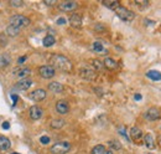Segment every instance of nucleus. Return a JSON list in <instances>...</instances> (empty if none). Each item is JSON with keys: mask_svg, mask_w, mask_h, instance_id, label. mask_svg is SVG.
<instances>
[{"mask_svg": "<svg viewBox=\"0 0 161 154\" xmlns=\"http://www.w3.org/2000/svg\"><path fill=\"white\" fill-rule=\"evenodd\" d=\"M51 62H52V67L55 70L58 68L63 72H71L73 70L72 62L70 61V58H67L63 55H53L51 58Z\"/></svg>", "mask_w": 161, "mask_h": 154, "instance_id": "1", "label": "nucleus"}, {"mask_svg": "<svg viewBox=\"0 0 161 154\" xmlns=\"http://www.w3.org/2000/svg\"><path fill=\"white\" fill-rule=\"evenodd\" d=\"M115 14L118 15V17H119L120 20L126 21V22H130V21H133V20L135 19V14H134L131 10H129L128 7L122 6V5L115 10Z\"/></svg>", "mask_w": 161, "mask_h": 154, "instance_id": "2", "label": "nucleus"}, {"mask_svg": "<svg viewBox=\"0 0 161 154\" xmlns=\"http://www.w3.org/2000/svg\"><path fill=\"white\" fill-rule=\"evenodd\" d=\"M10 25L15 26V27H25L27 25H30V19L25 15H20V14H16V15H12L10 17Z\"/></svg>", "mask_w": 161, "mask_h": 154, "instance_id": "3", "label": "nucleus"}, {"mask_svg": "<svg viewBox=\"0 0 161 154\" xmlns=\"http://www.w3.org/2000/svg\"><path fill=\"white\" fill-rule=\"evenodd\" d=\"M71 147L70 142H57L50 148V152L52 154H66L71 151Z\"/></svg>", "mask_w": 161, "mask_h": 154, "instance_id": "4", "label": "nucleus"}, {"mask_svg": "<svg viewBox=\"0 0 161 154\" xmlns=\"http://www.w3.org/2000/svg\"><path fill=\"white\" fill-rule=\"evenodd\" d=\"M56 73V70L51 65H44L39 67V75L42 78H52Z\"/></svg>", "mask_w": 161, "mask_h": 154, "instance_id": "5", "label": "nucleus"}, {"mask_svg": "<svg viewBox=\"0 0 161 154\" xmlns=\"http://www.w3.org/2000/svg\"><path fill=\"white\" fill-rule=\"evenodd\" d=\"M46 96H47V92H46L44 88H37V90L32 91V92L29 95V97H30L32 101H35V102H41V101H44V100L46 98Z\"/></svg>", "mask_w": 161, "mask_h": 154, "instance_id": "6", "label": "nucleus"}, {"mask_svg": "<svg viewBox=\"0 0 161 154\" xmlns=\"http://www.w3.org/2000/svg\"><path fill=\"white\" fill-rule=\"evenodd\" d=\"M160 117H161L160 110L156 108V107L149 108V110L146 111V113H145V118H146L148 121H150V122H155V121L160 119Z\"/></svg>", "mask_w": 161, "mask_h": 154, "instance_id": "7", "label": "nucleus"}, {"mask_svg": "<svg viewBox=\"0 0 161 154\" xmlns=\"http://www.w3.org/2000/svg\"><path fill=\"white\" fill-rule=\"evenodd\" d=\"M78 7V4L76 1H62L58 4V9L61 11H75Z\"/></svg>", "mask_w": 161, "mask_h": 154, "instance_id": "8", "label": "nucleus"}, {"mask_svg": "<svg viewBox=\"0 0 161 154\" xmlns=\"http://www.w3.org/2000/svg\"><path fill=\"white\" fill-rule=\"evenodd\" d=\"M31 85H32V80L26 77V78H21L20 81H17L15 85V88L19 91H26L31 87Z\"/></svg>", "mask_w": 161, "mask_h": 154, "instance_id": "9", "label": "nucleus"}, {"mask_svg": "<svg viewBox=\"0 0 161 154\" xmlns=\"http://www.w3.org/2000/svg\"><path fill=\"white\" fill-rule=\"evenodd\" d=\"M56 112L60 114H67L70 112V105L65 100H60L56 103Z\"/></svg>", "mask_w": 161, "mask_h": 154, "instance_id": "10", "label": "nucleus"}, {"mask_svg": "<svg viewBox=\"0 0 161 154\" xmlns=\"http://www.w3.org/2000/svg\"><path fill=\"white\" fill-rule=\"evenodd\" d=\"M29 114H30V118L32 121H37V119H40L42 117L44 110L41 107H39V106H32L30 108V111H29Z\"/></svg>", "mask_w": 161, "mask_h": 154, "instance_id": "11", "label": "nucleus"}, {"mask_svg": "<svg viewBox=\"0 0 161 154\" xmlns=\"http://www.w3.org/2000/svg\"><path fill=\"white\" fill-rule=\"evenodd\" d=\"M14 75L17 76V77H20V80H21V78H26V77H29V76L31 75V70H30L29 67L17 68V70L14 71Z\"/></svg>", "mask_w": 161, "mask_h": 154, "instance_id": "12", "label": "nucleus"}, {"mask_svg": "<svg viewBox=\"0 0 161 154\" xmlns=\"http://www.w3.org/2000/svg\"><path fill=\"white\" fill-rule=\"evenodd\" d=\"M82 16H80V14H72L71 15V17H70V24L73 26V27H76V29H78L82 26Z\"/></svg>", "mask_w": 161, "mask_h": 154, "instance_id": "13", "label": "nucleus"}, {"mask_svg": "<svg viewBox=\"0 0 161 154\" xmlns=\"http://www.w3.org/2000/svg\"><path fill=\"white\" fill-rule=\"evenodd\" d=\"M63 90H65V87L60 82H55L53 81V82H51L48 85V91H51L53 93H61V92H63Z\"/></svg>", "mask_w": 161, "mask_h": 154, "instance_id": "14", "label": "nucleus"}, {"mask_svg": "<svg viewBox=\"0 0 161 154\" xmlns=\"http://www.w3.org/2000/svg\"><path fill=\"white\" fill-rule=\"evenodd\" d=\"M103 66L107 67L108 70H115L118 67V63L114 58H110V57H105L104 61H103Z\"/></svg>", "mask_w": 161, "mask_h": 154, "instance_id": "15", "label": "nucleus"}, {"mask_svg": "<svg viewBox=\"0 0 161 154\" xmlns=\"http://www.w3.org/2000/svg\"><path fill=\"white\" fill-rule=\"evenodd\" d=\"M11 147V142L7 137L0 136V151H7Z\"/></svg>", "mask_w": 161, "mask_h": 154, "instance_id": "16", "label": "nucleus"}, {"mask_svg": "<svg viewBox=\"0 0 161 154\" xmlns=\"http://www.w3.org/2000/svg\"><path fill=\"white\" fill-rule=\"evenodd\" d=\"M144 143H145V146L149 148V149H154L155 148V139H154V137H153V134H150V133H148L145 137H144Z\"/></svg>", "mask_w": 161, "mask_h": 154, "instance_id": "17", "label": "nucleus"}, {"mask_svg": "<svg viewBox=\"0 0 161 154\" xmlns=\"http://www.w3.org/2000/svg\"><path fill=\"white\" fill-rule=\"evenodd\" d=\"M146 77L150 78L151 81H160L161 80V72L160 71H156V70H150L146 72Z\"/></svg>", "mask_w": 161, "mask_h": 154, "instance_id": "18", "label": "nucleus"}, {"mask_svg": "<svg viewBox=\"0 0 161 154\" xmlns=\"http://www.w3.org/2000/svg\"><path fill=\"white\" fill-rule=\"evenodd\" d=\"M80 76L83 77V78H85V80H93L94 77H95V72L93 71V70H90V68H83L82 71H80Z\"/></svg>", "mask_w": 161, "mask_h": 154, "instance_id": "19", "label": "nucleus"}, {"mask_svg": "<svg viewBox=\"0 0 161 154\" xmlns=\"http://www.w3.org/2000/svg\"><path fill=\"white\" fill-rule=\"evenodd\" d=\"M103 5L107 6V7L110 9V10H114V11L120 6L119 1H117V0H104V1H103Z\"/></svg>", "mask_w": 161, "mask_h": 154, "instance_id": "20", "label": "nucleus"}, {"mask_svg": "<svg viewBox=\"0 0 161 154\" xmlns=\"http://www.w3.org/2000/svg\"><path fill=\"white\" fill-rule=\"evenodd\" d=\"M130 137H131L134 141H138V139H140V138L143 137V131H141L140 128H138V127H133V128L130 129Z\"/></svg>", "mask_w": 161, "mask_h": 154, "instance_id": "21", "label": "nucleus"}, {"mask_svg": "<svg viewBox=\"0 0 161 154\" xmlns=\"http://www.w3.org/2000/svg\"><path fill=\"white\" fill-rule=\"evenodd\" d=\"M55 42H56V39H55V36H52V35H47V36H45L44 40H42V44H44L45 47H51V46L55 45Z\"/></svg>", "mask_w": 161, "mask_h": 154, "instance_id": "22", "label": "nucleus"}, {"mask_svg": "<svg viewBox=\"0 0 161 154\" xmlns=\"http://www.w3.org/2000/svg\"><path fill=\"white\" fill-rule=\"evenodd\" d=\"M19 34H20V29H19V27H15V26H12V25H9V26L6 27V35H7V36L15 37V36H17Z\"/></svg>", "mask_w": 161, "mask_h": 154, "instance_id": "23", "label": "nucleus"}, {"mask_svg": "<svg viewBox=\"0 0 161 154\" xmlns=\"http://www.w3.org/2000/svg\"><path fill=\"white\" fill-rule=\"evenodd\" d=\"M10 62H11V58L9 55H6V54L0 55V67H5V66L10 65Z\"/></svg>", "mask_w": 161, "mask_h": 154, "instance_id": "24", "label": "nucleus"}, {"mask_svg": "<svg viewBox=\"0 0 161 154\" xmlns=\"http://www.w3.org/2000/svg\"><path fill=\"white\" fill-rule=\"evenodd\" d=\"M63 126H65V119H61V118L53 119L51 122V128H53V129H61Z\"/></svg>", "mask_w": 161, "mask_h": 154, "instance_id": "25", "label": "nucleus"}, {"mask_svg": "<svg viewBox=\"0 0 161 154\" xmlns=\"http://www.w3.org/2000/svg\"><path fill=\"white\" fill-rule=\"evenodd\" d=\"M104 152H105V147L103 144H98L92 149L90 154H104Z\"/></svg>", "mask_w": 161, "mask_h": 154, "instance_id": "26", "label": "nucleus"}, {"mask_svg": "<svg viewBox=\"0 0 161 154\" xmlns=\"http://www.w3.org/2000/svg\"><path fill=\"white\" fill-rule=\"evenodd\" d=\"M93 51L94 52H103L105 50H104V46L102 45L100 41H94L93 42Z\"/></svg>", "mask_w": 161, "mask_h": 154, "instance_id": "27", "label": "nucleus"}, {"mask_svg": "<svg viewBox=\"0 0 161 154\" xmlns=\"http://www.w3.org/2000/svg\"><path fill=\"white\" fill-rule=\"evenodd\" d=\"M108 144L110 146V149L112 151H120L122 149V144L118 141H110Z\"/></svg>", "mask_w": 161, "mask_h": 154, "instance_id": "28", "label": "nucleus"}, {"mask_svg": "<svg viewBox=\"0 0 161 154\" xmlns=\"http://www.w3.org/2000/svg\"><path fill=\"white\" fill-rule=\"evenodd\" d=\"M135 5L139 6L140 9H144V7L149 6V1H148V0H136V1H135Z\"/></svg>", "mask_w": 161, "mask_h": 154, "instance_id": "29", "label": "nucleus"}, {"mask_svg": "<svg viewBox=\"0 0 161 154\" xmlns=\"http://www.w3.org/2000/svg\"><path fill=\"white\" fill-rule=\"evenodd\" d=\"M10 5L14 7H19V6L24 5V1L22 0H10Z\"/></svg>", "mask_w": 161, "mask_h": 154, "instance_id": "30", "label": "nucleus"}, {"mask_svg": "<svg viewBox=\"0 0 161 154\" xmlns=\"http://www.w3.org/2000/svg\"><path fill=\"white\" fill-rule=\"evenodd\" d=\"M50 137H47V136H42L41 138H40V143L41 144H48L50 143Z\"/></svg>", "mask_w": 161, "mask_h": 154, "instance_id": "31", "label": "nucleus"}, {"mask_svg": "<svg viewBox=\"0 0 161 154\" xmlns=\"http://www.w3.org/2000/svg\"><path fill=\"white\" fill-rule=\"evenodd\" d=\"M93 65L95 66L97 70H100V68L103 67V62H100L99 60H93Z\"/></svg>", "mask_w": 161, "mask_h": 154, "instance_id": "32", "label": "nucleus"}, {"mask_svg": "<svg viewBox=\"0 0 161 154\" xmlns=\"http://www.w3.org/2000/svg\"><path fill=\"white\" fill-rule=\"evenodd\" d=\"M26 60H27V57H26V56H21V57H19V58H17V63H19V65H22Z\"/></svg>", "mask_w": 161, "mask_h": 154, "instance_id": "33", "label": "nucleus"}, {"mask_svg": "<svg viewBox=\"0 0 161 154\" xmlns=\"http://www.w3.org/2000/svg\"><path fill=\"white\" fill-rule=\"evenodd\" d=\"M57 24H58V25H63V24H66V19H65V17H60V19L57 20Z\"/></svg>", "mask_w": 161, "mask_h": 154, "instance_id": "34", "label": "nucleus"}, {"mask_svg": "<svg viewBox=\"0 0 161 154\" xmlns=\"http://www.w3.org/2000/svg\"><path fill=\"white\" fill-rule=\"evenodd\" d=\"M11 98H12V105H16V103H17V100H19L17 96L12 93V95H11Z\"/></svg>", "mask_w": 161, "mask_h": 154, "instance_id": "35", "label": "nucleus"}, {"mask_svg": "<svg viewBox=\"0 0 161 154\" xmlns=\"http://www.w3.org/2000/svg\"><path fill=\"white\" fill-rule=\"evenodd\" d=\"M2 128H4V129H9V128H10V123H9V122H4V123H2Z\"/></svg>", "mask_w": 161, "mask_h": 154, "instance_id": "36", "label": "nucleus"}, {"mask_svg": "<svg viewBox=\"0 0 161 154\" xmlns=\"http://www.w3.org/2000/svg\"><path fill=\"white\" fill-rule=\"evenodd\" d=\"M45 4L46 5H53L55 4V0H45Z\"/></svg>", "mask_w": 161, "mask_h": 154, "instance_id": "37", "label": "nucleus"}, {"mask_svg": "<svg viewBox=\"0 0 161 154\" xmlns=\"http://www.w3.org/2000/svg\"><path fill=\"white\" fill-rule=\"evenodd\" d=\"M2 36H4V35H0V39H1V46H5V45H6V40H4V39H2Z\"/></svg>", "mask_w": 161, "mask_h": 154, "instance_id": "38", "label": "nucleus"}, {"mask_svg": "<svg viewBox=\"0 0 161 154\" xmlns=\"http://www.w3.org/2000/svg\"><path fill=\"white\" fill-rule=\"evenodd\" d=\"M134 98H135V100H136V101H140V100H141V98H143V97H141V95H139V93H136V95H135V96H134Z\"/></svg>", "mask_w": 161, "mask_h": 154, "instance_id": "39", "label": "nucleus"}, {"mask_svg": "<svg viewBox=\"0 0 161 154\" xmlns=\"http://www.w3.org/2000/svg\"><path fill=\"white\" fill-rule=\"evenodd\" d=\"M104 154H114V151H112V149H105Z\"/></svg>", "mask_w": 161, "mask_h": 154, "instance_id": "40", "label": "nucleus"}, {"mask_svg": "<svg viewBox=\"0 0 161 154\" xmlns=\"http://www.w3.org/2000/svg\"><path fill=\"white\" fill-rule=\"evenodd\" d=\"M12 154H19V153H12Z\"/></svg>", "mask_w": 161, "mask_h": 154, "instance_id": "41", "label": "nucleus"}]
</instances>
